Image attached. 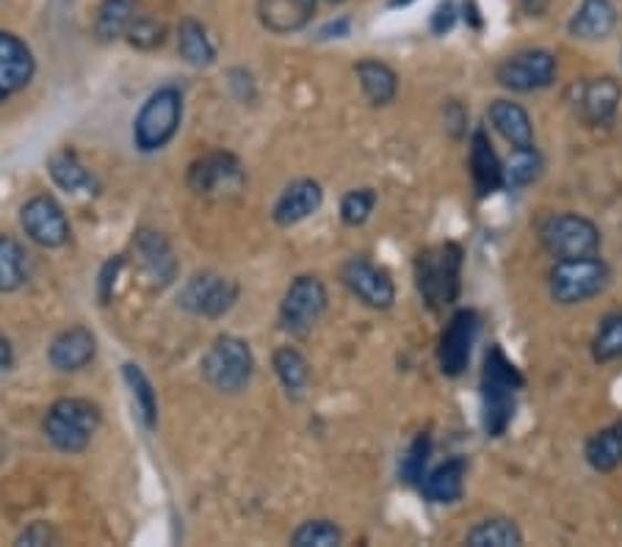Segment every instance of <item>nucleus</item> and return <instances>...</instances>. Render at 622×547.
Segmentation results:
<instances>
[{
    "mask_svg": "<svg viewBox=\"0 0 622 547\" xmlns=\"http://www.w3.org/2000/svg\"><path fill=\"white\" fill-rule=\"evenodd\" d=\"M611 269L605 260L578 257V260H556L554 269L548 271V291L550 298L561 307H576L587 304L589 298L600 296L609 287Z\"/></svg>",
    "mask_w": 622,
    "mask_h": 547,
    "instance_id": "obj_4",
    "label": "nucleus"
},
{
    "mask_svg": "<svg viewBox=\"0 0 622 547\" xmlns=\"http://www.w3.org/2000/svg\"><path fill=\"white\" fill-rule=\"evenodd\" d=\"M316 9L318 0H257V20L266 31L285 36L310 25Z\"/></svg>",
    "mask_w": 622,
    "mask_h": 547,
    "instance_id": "obj_19",
    "label": "nucleus"
},
{
    "mask_svg": "<svg viewBox=\"0 0 622 547\" xmlns=\"http://www.w3.org/2000/svg\"><path fill=\"white\" fill-rule=\"evenodd\" d=\"M97 354V340L86 326H73V329H64L62 335L53 340L51 351V365L62 374H75V370H84L86 365L95 359Z\"/></svg>",
    "mask_w": 622,
    "mask_h": 547,
    "instance_id": "obj_20",
    "label": "nucleus"
},
{
    "mask_svg": "<svg viewBox=\"0 0 622 547\" xmlns=\"http://www.w3.org/2000/svg\"><path fill=\"white\" fill-rule=\"evenodd\" d=\"M616 28V6L611 0H581L576 14L567 22L570 36L581 39V42H600V39L611 36Z\"/></svg>",
    "mask_w": 622,
    "mask_h": 547,
    "instance_id": "obj_21",
    "label": "nucleus"
},
{
    "mask_svg": "<svg viewBox=\"0 0 622 547\" xmlns=\"http://www.w3.org/2000/svg\"><path fill=\"white\" fill-rule=\"evenodd\" d=\"M478 329H482V320H478L476 309H460V313L451 315V320L445 324L443 335H440L437 346V359L440 370L451 379L465 374L467 362H471L473 343H476Z\"/></svg>",
    "mask_w": 622,
    "mask_h": 547,
    "instance_id": "obj_12",
    "label": "nucleus"
},
{
    "mask_svg": "<svg viewBox=\"0 0 622 547\" xmlns=\"http://www.w3.org/2000/svg\"><path fill=\"white\" fill-rule=\"evenodd\" d=\"M324 204V188L318 180L302 177V180L291 182L283 193H280L277 204H274V221L280 227H294L299 221L310 219L313 213H318Z\"/></svg>",
    "mask_w": 622,
    "mask_h": 547,
    "instance_id": "obj_18",
    "label": "nucleus"
},
{
    "mask_svg": "<svg viewBox=\"0 0 622 547\" xmlns=\"http://www.w3.org/2000/svg\"><path fill=\"white\" fill-rule=\"evenodd\" d=\"M14 365V351H12V343L7 337L0 335V370H9Z\"/></svg>",
    "mask_w": 622,
    "mask_h": 547,
    "instance_id": "obj_44",
    "label": "nucleus"
},
{
    "mask_svg": "<svg viewBox=\"0 0 622 547\" xmlns=\"http://www.w3.org/2000/svg\"><path fill=\"white\" fill-rule=\"evenodd\" d=\"M239 302V285L228 276L219 274H197L180 291L178 304L191 315L200 318H219V315L230 313L233 304Z\"/></svg>",
    "mask_w": 622,
    "mask_h": 547,
    "instance_id": "obj_10",
    "label": "nucleus"
},
{
    "mask_svg": "<svg viewBox=\"0 0 622 547\" xmlns=\"http://www.w3.org/2000/svg\"><path fill=\"white\" fill-rule=\"evenodd\" d=\"M125 39H128V42L139 50H156V48H161L164 39H167V25L158 22L156 17H150V14H136L134 25L128 28Z\"/></svg>",
    "mask_w": 622,
    "mask_h": 547,
    "instance_id": "obj_39",
    "label": "nucleus"
},
{
    "mask_svg": "<svg viewBox=\"0 0 622 547\" xmlns=\"http://www.w3.org/2000/svg\"><path fill=\"white\" fill-rule=\"evenodd\" d=\"M429 453H432V440H429V434H421L410 448H407V453L401 456L399 464V473L401 478H404V484L421 486L423 475H426Z\"/></svg>",
    "mask_w": 622,
    "mask_h": 547,
    "instance_id": "obj_38",
    "label": "nucleus"
},
{
    "mask_svg": "<svg viewBox=\"0 0 622 547\" xmlns=\"http://www.w3.org/2000/svg\"><path fill=\"white\" fill-rule=\"evenodd\" d=\"M526 387V376L506 357L500 346H493L484 357L482 370V423L487 436H504L517 412V392Z\"/></svg>",
    "mask_w": 622,
    "mask_h": 547,
    "instance_id": "obj_1",
    "label": "nucleus"
},
{
    "mask_svg": "<svg viewBox=\"0 0 622 547\" xmlns=\"http://www.w3.org/2000/svg\"><path fill=\"white\" fill-rule=\"evenodd\" d=\"M125 381H128L130 392H134L136 403H139V412H141V420H145L147 429H156L158 423V401H156V390H152L150 379L145 376V370L139 368V365L128 362L125 365Z\"/></svg>",
    "mask_w": 622,
    "mask_h": 547,
    "instance_id": "obj_35",
    "label": "nucleus"
},
{
    "mask_svg": "<svg viewBox=\"0 0 622 547\" xmlns=\"http://www.w3.org/2000/svg\"><path fill=\"white\" fill-rule=\"evenodd\" d=\"M377 208V191L373 188H355L340 199V219L346 227H362L371 219Z\"/></svg>",
    "mask_w": 622,
    "mask_h": 547,
    "instance_id": "obj_37",
    "label": "nucleus"
},
{
    "mask_svg": "<svg viewBox=\"0 0 622 547\" xmlns=\"http://www.w3.org/2000/svg\"><path fill=\"white\" fill-rule=\"evenodd\" d=\"M465 541L471 547H520L523 530L509 517H489L467 530Z\"/></svg>",
    "mask_w": 622,
    "mask_h": 547,
    "instance_id": "obj_29",
    "label": "nucleus"
},
{
    "mask_svg": "<svg viewBox=\"0 0 622 547\" xmlns=\"http://www.w3.org/2000/svg\"><path fill=\"white\" fill-rule=\"evenodd\" d=\"M537 238L554 260L594 257L603 246L600 227L581 213H554L539 221Z\"/></svg>",
    "mask_w": 622,
    "mask_h": 547,
    "instance_id": "obj_3",
    "label": "nucleus"
},
{
    "mask_svg": "<svg viewBox=\"0 0 622 547\" xmlns=\"http://www.w3.org/2000/svg\"><path fill=\"white\" fill-rule=\"evenodd\" d=\"M274 370H277L280 381H283L291 398L305 396L307 385H310V362L305 359V354L291 346L277 348L274 351Z\"/></svg>",
    "mask_w": 622,
    "mask_h": 547,
    "instance_id": "obj_30",
    "label": "nucleus"
},
{
    "mask_svg": "<svg viewBox=\"0 0 622 547\" xmlns=\"http://www.w3.org/2000/svg\"><path fill=\"white\" fill-rule=\"evenodd\" d=\"M327 313V287L318 276H296L280 304V324L291 337H307Z\"/></svg>",
    "mask_w": 622,
    "mask_h": 547,
    "instance_id": "obj_8",
    "label": "nucleus"
},
{
    "mask_svg": "<svg viewBox=\"0 0 622 547\" xmlns=\"http://www.w3.org/2000/svg\"><path fill=\"white\" fill-rule=\"evenodd\" d=\"M136 252H139L141 265H145V271L152 280L161 282V285H169V282L175 280V274H178V260H175L172 246H169L161 232H139V238H136Z\"/></svg>",
    "mask_w": 622,
    "mask_h": 547,
    "instance_id": "obj_24",
    "label": "nucleus"
},
{
    "mask_svg": "<svg viewBox=\"0 0 622 547\" xmlns=\"http://www.w3.org/2000/svg\"><path fill=\"white\" fill-rule=\"evenodd\" d=\"M29 276L25 249L12 235H0V293H12L23 287Z\"/></svg>",
    "mask_w": 622,
    "mask_h": 547,
    "instance_id": "obj_33",
    "label": "nucleus"
},
{
    "mask_svg": "<svg viewBox=\"0 0 622 547\" xmlns=\"http://www.w3.org/2000/svg\"><path fill=\"white\" fill-rule=\"evenodd\" d=\"M471 177L476 197H493L504 188V160L495 152L489 133L484 127H476L471 133Z\"/></svg>",
    "mask_w": 622,
    "mask_h": 547,
    "instance_id": "obj_16",
    "label": "nucleus"
},
{
    "mask_svg": "<svg viewBox=\"0 0 622 547\" xmlns=\"http://www.w3.org/2000/svg\"><path fill=\"white\" fill-rule=\"evenodd\" d=\"M340 541H344V530L333 519H310L291 536V545L296 547H335Z\"/></svg>",
    "mask_w": 622,
    "mask_h": 547,
    "instance_id": "obj_36",
    "label": "nucleus"
},
{
    "mask_svg": "<svg viewBox=\"0 0 622 547\" xmlns=\"http://www.w3.org/2000/svg\"><path fill=\"white\" fill-rule=\"evenodd\" d=\"M178 50L186 64L211 66L217 61V48L208 36L205 25L197 20H183L178 28Z\"/></svg>",
    "mask_w": 622,
    "mask_h": 547,
    "instance_id": "obj_31",
    "label": "nucleus"
},
{
    "mask_svg": "<svg viewBox=\"0 0 622 547\" xmlns=\"http://www.w3.org/2000/svg\"><path fill=\"white\" fill-rule=\"evenodd\" d=\"M556 75H559V61L550 50L542 48L520 50V53L500 61L495 70V81L517 94L542 92V88L554 86Z\"/></svg>",
    "mask_w": 622,
    "mask_h": 547,
    "instance_id": "obj_9",
    "label": "nucleus"
},
{
    "mask_svg": "<svg viewBox=\"0 0 622 547\" xmlns=\"http://www.w3.org/2000/svg\"><path fill=\"white\" fill-rule=\"evenodd\" d=\"M101 423V407L89 398H59L45 414V434L59 451L78 453L89 445Z\"/></svg>",
    "mask_w": 622,
    "mask_h": 547,
    "instance_id": "obj_5",
    "label": "nucleus"
},
{
    "mask_svg": "<svg viewBox=\"0 0 622 547\" xmlns=\"http://www.w3.org/2000/svg\"><path fill=\"white\" fill-rule=\"evenodd\" d=\"M445 127H449L454 138H462L467 133V111L462 108V103H456V99H451V103L445 105Z\"/></svg>",
    "mask_w": 622,
    "mask_h": 547,
    "instance_id": "obj_41",
    "label": "nucleus"
},
{
    "mask_svg": "<svg viewBox=\"0 0 622 547\" xmlns=\"http://www.w3.org/2000/svg\"><path fill=\"white\" fill-rule=\"evenodd\" d=\"M36 70L34 53L18 33L0 31V99L23 92Z\"/></svg>",
    "mask_w": 622,
    "mask_h": 547,
    "instance_id": "obj_15",
    "label": "nucleus"
},
{
    "mask_svg": "<svg viewBox=\"0 0 622 547\" xmlns=\"http://www.w3.org/2000/svg\"><path fill=\"white\" fill-rule=\"evenodd\" d=\"M583 459L598 473H611L622 464V420L611 423L605 429L594 431L583 445Z\"/></svg>",
    "mask_w": 622,
    "mask_h": 547,
    "instance_id": "obj_26",
    "label": "nucleus"
},
{
    "mask_svg": "<svg viewBox=\"0 0 622 547\" xmlns=\"http://www.w3.org/2000/svg\"><path fill=\"white\" fill-rule=\"evenodd\" d=\"M542 175V155H539L537 144L534 147L512 149L509 160H504V188L506 191H520L531 182L539 180Z\"/></svg>",
    "mask_w": 622,
    "mask_h": 547,
    "instance_id": "obj_32",
    "label": "nucleus"
},
{
    "mask_svg": "<svg viewBox=\"0 0 622 547\" xmlns=\"http://www.w3.org/2000/svg\"><path fill=\"white\" fill-rule=\"evenodd\" d=\"M340 280L351 296L371 309H390L396 302V282L388 269L366 257H351L340 271Z\"/></svg>",
    "mask_w": 622,
    "mask_h": 547,
    "instance_id": "obj_11",
    "label": "nucleus"
},
{
    "mask_svg": "<svg viewBox=\"0 0 622 547\" xmlns=\"http://www.w3.org/2000/svg\"><path fill=\"white\" fill-rule=\"evenodd\" d=\"M454 22H456L454 0H443V3L434 9L432 20H429V28H432V33H437V36H445V33L454 28Z\"/></svg>",
    "mask_w": 622,
    "mask_h": 547,
    "instance_id": "obj_40",
    "label": "nucleus"
},
{
    "mask_svg": "<svg viewBox=\"0 0 622 547\" xmlns=\"http://www.w3.org/2000/svg\"><path fill=\"white\" fill-rule=\"evenodd\" d=\"M202 374L208 385L219 392H241L255 374V357L246 340L235 335H222L213 340L202 359Z\"/></svg>",
    "mask_w": 622,
    "mask_h": 547,
    "instance_id": "obj_7",
    "label": "nucleus"
},
{
    "mask_svg": "<svg viewBox=\"0 0 622 547\" xmlns=\"http://www.w3.org/2000/svg\"><path fill=\"white\" fill-rule=\"evenodd\" d=\"M467 462L462 456L449 459L437 467L426 470L421 481V492L429 503H456L465 495Z\"/></svg>",
    "mask_w": 622,
    "mask_h": 547,
    "instance_id": "obj_23",
    "label": "nucleus"
},
{
    "mask_svg": "<svg viewBox=\"0 0 622 547\" xmlns=\"http://www.w3.org/2000/svg\"><path fill=\"white\" fill-rule=\"evenodd\" d=\"M329 3H344V0H329Z\"/></svg>",
    "mask_w": 622,
    "mask_h": 547,
    "instance_id": "obj_45",
    "label": "nucleus"
},
{
    "mask_svg": "<svg viewBox=\"0 0 622 547\" xmlns=\"http://www.w3.org/2000/svg\"><path fill=\"white\" fill-rule=\"evenodd\" d=\"M489 122L495 130L500 133L506 144H512V149L534 147V122L531 114L523 108L515 99H495L487 111Z\"/></svg>",
    "mask_w": 622,
    "mask_h": 547,
    "instance_id": "obj_22",
    "label": "nucleus"
},
{
    "mask_svg": "<svg viewBox=\"0 0 622 547\" xmlns=\"http://www.w3.org/2000/svg\"><path fill=\"white\" fill-rule=\"evenodd\" d=\"M462 254L460 243H437L418 252L415 257V285L421 298L432 313H443L445 307H454L462 291Z\"/></svg>",
    "mask_w": 622,
    "mask_h": 547,
    "instance_id": "obj_2",
    "label": "nucleus"
},
{
    "mask_svg": "<svg viewBox=\"0 0 622 547\" xmlns=\"http://www.w3.org/2000/svg\"><path fill=\"white\" fill-rule=\"evenodd\" d=\"M51 169V177L56 180L59 188L70 193H95L97 191V180L89 169L78 160V155L73 149H62L51 158L48 164Z\"/></svg>",
    "mask_w": 622,
    "mask_h": 547,
    "instance_id": "obj_27",
    "label": "nucleus"
},
{
    "mask_svg": "<svg viewBox=\"0 0 622 547\" xmlns=\"http://www.w3.org/2000/svg\"><path fill=\"white\" fill-rule=\"evenodd\" d=\"M244 182V166L230 152H208L189 169V188L197 193H222Z\"/></svg>",
    "mask_w": 622,
    "mask_h": 547,
    "instance_id": "obj_14",
    "label": "nucleus"
},
{
    "mask_svg": "<svg viewBox=\"0 0 622 547\" xmlns=\"http://www.w3.org/2000/svg\"><path fill=\"white\" fill-rule=\"evenodd\" d=\"M53 541H59L56 530H53L48 523H34L29 530L20 534L18 545H53Z\"/></svg>",
    "mask_w": 622,
    "mask_h": 547,
    "instance_id": "obj_42",
    "label": "nucleus"
},
{
    "mask_svg": "<svg viewBox=\"0 0 622 547\" xmlns=\"http://www.w3.org/2000/svg\"><path fill=\"white\" fill-rule=\"evenodd\" d=\"M119 269H123V257L108 260V263L103 265V271H101V302L103 304L112 302L114 285H117V276H119Z\"/></svg>",
    "mask_w": 622,
    "mask_h": 547,
    "instance_id": "obj_43",
    "label": "nucleus"
},
{
    "mask_svg": "<svg viewBox=\"0 0 622 547\" xmlns=\"http://www.w3.org/2000/svg\"><path fill=\"white\" fill-rule=\"evenodd\" d=\"M355 72L368 103L377 105V108L393 103L396 94H399V75H396L393 66H388L384 61L377 59H362L360 64L355 66Z\"/></svg>",
    "mask_w": 622,
    "mask_h": 547,
    "instance_id": "obj_25",
    "label": "nucleus"
},
{
    "mask_svg": "<svg viewBox=\"0 0 622 547\" xmlns=\"http://www.w3.org/2000/svg\"><path fill=\"white\" fill-rule=\"evenodd\" d=\"M622 103V86L616 77H589L578 88V108L589 125H609Z\"/></svg>",
    "mask_w": 622,
    "mask_h": 547,
    "instance_id": "obj_17",
    "label": "nucleus"
},
{
    "mask_svg": "<svg viewBox=\"0 0 622 547\" xmlns=\"http://www.w3.org/2000/svg\"><path fill=\"white\" fill-rule=\"evenodd\" d=\"M136 14H139V3L136 0H103L95 17V33L101 42H114L128 33L134 25Z\"/></svg>",
    "mask_w": 622,
    "mask_h": 547,
    "instance_id": "obj_28",
    "label": "nucleus"
},
{
    "mask_svg": "<svg viewBox=\"0 0 622 547\" xmlns=\"http://www.w3.org/2000/svg\"><path fill=\"white\" fill-rule=\"evenodd\" d=\"M594 362H616L622 359V309L603 315L592 337Z\"/></svg>",
    "mask_w": 622,
    "mask_h": 547,
    "instance_id": "obj_34",
    "label": "nucleus"
},
{
    "mask_svg": "<svg viewBox=\"0 0 622 547\" xmlns=\"http://www.w3.org/2000/svg\"><path fill=\"white\" fill-rule=\"evenodd\" d=\"M180 122H183V94L178 86H164L147 97L141 105L139 116L134 125L136 147L141 152H156L164 149L178 133Z\"/></svg>",
    "mask_w": 622,
    "mask_h": 547,
    "instance_id": "obj_6",
    "label": "nucleus"
},
{
    "mask_svg": "<svg viewBox=\"0 0 622 547\" xmlns=\"http://www.w3.org/2000/svg\"><path fill=\"white\" fill-rule=\"evenodd\" d=\"M20 224H23L25 235L31 238L34 243L45 249H56L64 246L70 241V221L67 213H64L62 204L56 202L48 193H40V197L29 199L20 210Z\"/></svg>",
    "mask_w": 622,
    "mask_h": 547,
    "instance_id": "obj_13",
    "label": "nucleus"
}]
</instances>
